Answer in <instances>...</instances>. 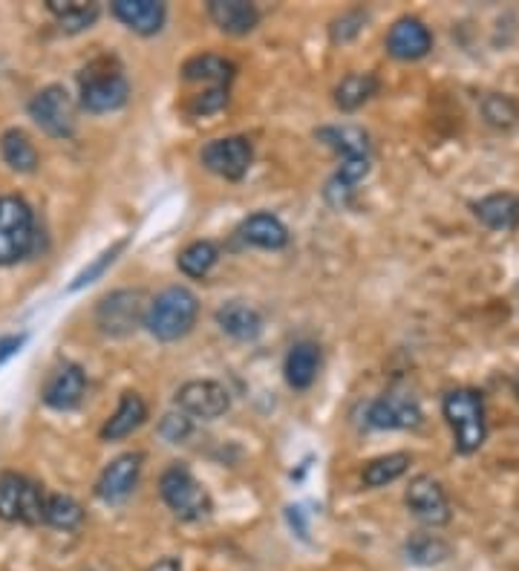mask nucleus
<instances>
[{"label":"nucleus","instance_id":"f257e3e1","mask_svg":"<svg viewBox=\"0 0 519 571\" xmlns=\"http://www.w3.org/2000/svg\"><path fill=\"white\" fill-rule=\"evenodd\" d=\"M315 139L341 156V168L327 186V200L332 205H346L355 193V186L369 174V136L360 127H320L315 130Z\"/></svg>","mask_w":519,"mask_h":571},{"label":"nucleus","instance_id":"f3484780","mask_svg":"<svg viewBox=\"0 0 519 571\" xmlns=\"http://www.w3.org/2000/svg\"><path fill=\"white\" fill-rule=\"evenodd\" d=\"M110 9L127 29H134L139 35L160 33L165 15H168L165 3H156V0H116Z\"/></svg>","mask_w":519,"mask_h":571},{"label":"nucleus","instance_id":"e433bc0d","mask_svg":"<svg viewBox=\"0 0 519 571\" xmlns=\"http://www.w3.org/2000/svg\"><path fill=\"white\" fill-rule=\"evenodd\" d=\"M26 335H7V338H0V364L7 361V358H12V355L24 346Z\"/></svg>","mask_w":519,"mask_h":571},{"label":"nucleus","instance_id":"20e7f679","mask_svg":"<svg viewBox=\"0 0 519 571\" xmlns=\"http://www.w3.org/2000/svg\"><path fill=\"white\" fill-rule=\"evenodd\" d=\"M78 90H81V104L90 113H110V110L125 107L127 96H130L127 78L118 67H110L107 59L92 61L78 76Z\"/></svg>","mask_w":519,"mask_h":571},{"label":"nucleus","instance_id":"b1692460","mask_svg":"<svg viewBox=\"0 0 519 571\" xmlns=\"http://www.w3.org/2000/svg\"><path fill=\"white\" fill-rule=\"evenodd\" d=\"M318 367H320V353L318 346L303 341V344H294L286 355V381L294 386V390H306L312 386V381L318 379Z\"/></svg>","mask_w":519,"mask_h":571},{"label":"nucleus","instance_id":"9d476101","mask_svg":"<svg viewBox=\"0 0 519 571\" xmlns=\"http://www.w3.org/2000/svg\"><path fill=\"white\" fill-rule=\"evenodd\" d=\"M254 148L245 136H226V139H214L202 148V165L223 179H243L252 168Z\"/></svg>","mask_w":519,"mask_h":571},{"label":"nucleus","instance_id":"2f4dec72","mask_svg":"<svg viewBox=\"0 0 519 571\" xmlns=\"http://www.w3.org/2000/svg\"><path fill=\"white\" fill-rule=\"evenodd\" d=\"M479 107H482V116H485L488 125L496 127V130H511L519 122V104L511 96L488 93Z\"/></svg>","mask_w":519,"mask_h":571},{"label":"nucleus","instance_id":"4be33fe9","mask_svg":"<svg viewBox=\"0 0 519 571\" xmlns=\"http://www.w3.org/2000/svg\"><path fill=\"white\" fill-rule=\"evenodd\" d=\"M240 240L254 245V249L277 252V249H283L289 243V228L277 217H271V214H252L240 226Z\"/></svg>","mask_w":519,"mask_h":571},{"label":"nucleus","instance_id":"72a5a7b5","mask_svg":"<svg viewBox=\"0 0 519 571\" xmlns=\"http://www.w3.org/2000/svg\"><path fill=\"white\" fill-rule=\"evenodd\" d=\"M160 436L170 445H179L185 439L191 436V419L185 413H168L165 419L160 421Z\"/></svg>","mask_w":519,"mask_h":571},{"label":"nucleus","instance_id":"cd10ccee","mask_svg":"<svg viewBox=\"0 0 519 571\" xmlns=\"http://www.w3.org/2000/svg\"><path fill=\"white\" fill-rule=\"evenodd\" d=\"M0 153L7 160L9 168L21 170V174H29L38 165V151L35 144L29 142V136L21 134V130H7L3 139H0Z\"/></svg>","mask_w":519,"mask_h":571},{"label":"nucleus","instance_id":"bb28decb","mask_svg":"<svg viewBox=\"0 0 519 571\" xmlns=\"http://www.w3.org/2000/svg\"><path fill=\"white\" fill-rule=\"evenodd\" d=\"M47 7L59 17L61 29H67V33H81L99 17V7L81 3V0H47Z\"/></svg>","mask_w":519,"mask_h":571},{"label":"nucleus","instance_id":"4468645a","mask_svg":"<svg viewBox=\"0 0 519 571\" xmlns=\"http://www.w3.org/2000/svg\"><path fill=\"white\" fill-rule=\"evenodd\" d=\"M433 50V35L419 17H398L387 33V52L398 61H419Z\"/></svg>","mask_w":519,"mask_h":571},{"label":"nucleus","instance_id":"6ab92c4d","mask_svg":"<svg viewBox=\"0 0 519 571\" xmlns=\"http://www.w3.org/2000/svg\"><path fill=\"white\" fill-rule=\"evenodd\" d=\"M208 15L228 35H249L260 24L257 7L245 0H211Z\"/></svg>","mask_w":519,"mask_h":571},{"label":"nucleus","instance_id":"412c9836","mask_svg":"<svg viewBox=\"0 0 519 571\" xmlns=\"http://www.w3.org/2000/svg\"><path fill=\"white\" fill-rule=\"evenodd\" d=\"M144 419H148V404L142 402V395L125 393L122 395V402H118L116 413H113L107 419V424L101 428V439L118 442V439L130 436L134 430L142 428Z\"/></svg>","mask_w":519,"mask_h":571},{"label":"nucleus","instance_id":"c756f323","mask_svg":"<svg viewBox=\"0 0 519 571\" xmlns=\"http://www.w3.org/2000/svg\"><path fill=\"white\" fill-rule=\"evenodd\" d=\"M404 551H407V560L416 566H439L451 557V546L442 537H433V534H416V537L407 540Z\"/></svg>","mask_w":519,"mask_h":571},{"label":"nucleus","instance_id":"dca6fc26","mask_svg":"<svg viewBox=\"0 0 519 571\" xmlns=\"http://www.w3.org/2000/svg\"><path fill=\"white\" fill-rule=\"evenodd\" d=\"M87 379L78 364H64L52 372L47 386H43V404L52 410H73L85 398Z\"/></svg>","mask_w":519,"mask_h":571},{"label":"nucleus","instance_id":"aec40b11","mask_svg":"<svg viewBox=\"0 0 519 571\" xmlns=\"http://www.w3.org/2000/svg\"><path fill=\"white\" fill-rule=\"evenodd\" d=\"M217 323L226 335L237 341H254L263 332V318L254 306L243 301H228L217 309Z\"/></svg>","mask_w":519,"mask_h":571},{"label":"nucleus","instance_id":"5701e85b","mask_svg":"<svg viewBox=\"0 0 519 571\" xmlns=\"http://www.w3.org/2000/svg\"><path fill=\"white\" fill-rule=\"evenodd\" d=\"M237 67L231 61H226L223 55H211V52H202V55H193L182 64V78L185 81H208L214 87H228L235 81Z\"/></svg>","mask_w":519,"mask_h":571},{"label":"nucleus","instance_id":"f03ea898","mask_svg":"<svg viewBox=\"0 0 519 571\" xmlns=\"http://www.w3.org/2000/svg\"><path fill=\"white\" fill-rule=\"evenodd\" d=\"M444 419L453 430V445L459 454H477L485 445L488 424H485V402L477 390L459 386L444 395Z\"/></svg>","mask_w":519,"mask_h":571},{"label":"nucleus","instance_id":"7ed1b4c3","mask_svg":"<svg viewBox=\"0 0 519 571\" xmlns=\"http://www.w3.org/2000/svg\"><path fill=\"white\" fill-rule=\"evenodd\" d=\"M197 315H200L197 294L185 286H168L151 301L144 327L151 329V335L160 341H179L191 332Z\"/></svg>","mask_w":519,"mask_h":571},{"label":"nucleus","instance_id":"c9c22d12","mask_svg":"<svg viewBox=\"0 0 519 571\" xmlns=\"http://www.w3.org/2000/svg\"><path fill=\"white\" fill-rule=\"evenodd\" d=\"M122 249H125V243H116V245H113V249H107V252L101 254L99 261L92 263L90 269H85V271H81V275H78L76 283L69 286V289H73V292H76V289H81V286L92 283V280L99 278V275H104V269H107V266H113V261H116L118 252H122Z\"/></svg>","mask_w":519,"mask_h":571},{"label":"nucleus","instance_id":"a211bd4d","mask_svg":"<svg viewBox=\"0 0 519 571\" xmlns=\"http://www.w3.org/2000/svg\"><path fill=\"white\" fill-rule=\"evenodd\" d=\"M473 214L482 226L494 231H514L519 228V193H491L485 200L473 202Z\"/></svg>","mask_w":519,"mask_h":571},{"label":"nucleus","instance_id":"9b49d317","mask_svg":"<svg viewBox=\"0 0 519 571\" xmlns=\"http://www.w3.org/2000/svg\"><path fill=\"white\" fill-rule=\"evenodd\" d=\"M404 503H407V508H410L416 520H421L425 525H433V529L447 525L453 517L444 487L439 485L433 477H428V473L410 479L407 494H404Z\"/></svg>","mask_w":519,"mask_h":571},{"label":"nucleus","instance_id":"f8f14e48","mask_svg":"<svg viewBox=\"0 0 519 571\" xmlns=\"http://www.w3.org/2000/svg\"><path fill=\"white\" fill-rule=\"evenodd\" d=\"M176 407L185 416H197V419H219L226 416L231 407L228 390L217 381H188L176 390Z\"/></svg>","mask_w":519,"mask_h":571},{"label":"nucleus","instance_id":"a878e982","mask_svg":"<svg viewBox=\"0 0 519 571\" xmlns=\"http://www.w3.org/2000/svg\"><path fill=\"white\" fill-rule=\"evenodd\" d=\"M217 261H219L217 245L211 243V240H197V243H191L188 249L179 252L176 266H179V271L188 275V278H205V275L217 266Z\"/></svg>","mask_w":519,"mask_h":571},{"label":"nucleus","instance_id":"4c0bfd02","mask_svg":"<svg viewBox=\"0 0 519 571\" xmlns=\"http://www.w3.org/2000/svg\"><path fill=\"white\" fill-rule=\"evenodd\" d=\"M148 571H182V563L176 560V557H165L160 563H153Z\"/></svg>","mask_w":519,"mask_h":571},{"label":"nucleus","instance_id":"0eeeda50","mask_svg":"<svg viewBox=\"0 0 519 571\" xmlns=\"http://www.w3.org/2000/svg\"><path fill=\"white\" fill-rule=\"evenodd\" d=\"M148 309H151V301L144 297V292L118 289V292L101 297L99 309H96V323L104 335L125 338L148 320Z\"/></svg>","mask_w":519,"mask_h":571},{"label":"nucleus","instance_id":"393cba45","mask_svg":"<svg viewBox=\"0 0 519 571\" xmlns=\"http://www.w3.org/2000/svg\"><path fill=\"white\" fill-rule=\"evenodd\" d=\"M378 93V78L369 73H352L341 85L336 87V104L346 113L358 110L360 104H367L372 96Z\"/></svg>","mask_w":519,"mask_h":571},{"label":"nucleus","instance_id":"c85d7f7f","mask_svg":"<svg viewBox=\"0 0 519 571\" xmlns=\"http://www.w3.org/2000/svg\"><path fill=\"white\" fill-rule=\"evenodd\" d=\"M410 468V456L407 454H387L378 456L364 468V485L367 487H384L390 482H395L398 477H404Z\"/></svg>","mask_w":519,"mask_h":571},{"label":"nucleus","instance_id":"2eb2a0df","mask_svg":"<svg viewBox=\"0 0 519 571\" xmlns=\"http://www.w3.org/2000/svg\"><path fill=\"white\" fill-rule=\"evenodd\" d=\"M139 471H142V454H122L104 468V473L99 477V485H96V494L104 503H122V499L134 494L136 482H139Z\"/></svg>","mask_w":519,"mask_h":571},{"label":"nucleus","instance_id":"f704fd0d","mask_svg":"<svg viewBox=\"0 0 519 571\" xmlns=\"http://www.w3.org/2000/svg\"><path fill=\"white\" fill-rule=\"evenodd\" d=\"M367 21V12H360V9H352V12H344V15L338 17L336 24H332V41L336 43H346L352 41L355 35L360 33V26Z\"/></svg>","mask_w":519,"mask_h":571},{"label":"nucleus","instance_id":"ddd939ff","mask_svg":"<svg viewBox=\"0 0 519 571\" xmlns=\"http://www.w3.org/2000/svg\"><path fill=\"white\" fill-rule=\"evenodd\" d=\"M367 419L378 430H410L421 424V407L407 393H384L369 404Z\"/></svg>","mask_w":519,"mask_h":571},{"label":"nucleus","instance_id":"39448f33","mask_svg":"<svg viewBox=\"0 0 519 571\" xmlns=\"http://www.w3.org/2000/svg\"><path fill=\"white\" fill-rule=\"evenodd\" d=\"M35 217L21 196H0V266H12L33 252Z\"/></svg>","mask_w":519,"mask_h":571},{"label":"nucleus","instance_id":"473e14b6","mask_svg":"<svg viewBox=\"0 0 519 571\" xmlns=\"http://www.w3.org/2000/svg\"><path fill=\"white\" fill-rule=\"evenodd\" d=\"M226 104L228 87H211V90L193 96V99L188 101V113H191V116H211V113H219Z\"/></svg>","mask_w":519,"mask_h":571},{"label":"nucleus","instance_id":"423d86ee","mask_svg":"<svg viewBox=\"0 0 519 571\" xmlns=\"http://www.w3.org/2000/svg\"><path fill=\"white\" fill-rule=\"evenodd\" d=\"M160 494L179 520L197 522L211 513L208 491L197 482V477L185 465H170L168 471L162 473Z\"/></svg>","mask_w":519,"mask_h":571},{"label":"nucleus","instance_id":"7c9ffc66","mask_svg":"<svg viewBox=\"0 0 519 571\" xmlns=\"http://www.w3.org/2000/svg\"><path fill=\"white\" fill-rule=\"evenodd\" d=\"M81 520H85V511H81V505H78L73 496H64V494L47 496V513H43V522H50L52 529L73 531L81 525Z\"/></svg>","mask_w":519,"mask_h":571},{"label":"nucleus","instance_id":"58836bf2","mask_svg":"<svg viewBox=\"0 0 519 571\" xmlns=\"http://www.w3.org/2000/svg\"><path fill=\"white\" fill-rule=\"evenodd\" d=\"M517 395H519V376H517Z\"/></svg>","mask_w":519,"mask_h":571},{"label":"nucleus","instance_id":"6e6552de","mask_svg":"<svg viewBox=\"0 0 519 571\" xmlns=\"http://www.w3.org/2000/svg\"><path fill=\"white\" fill-rule=\"evenodd\" d=\"M43 513H47V496L33 479L21 473L0 477V520L35 525L43 520Z\"/></svg>","mask_w":519,"mask_h":571},{"label":"nucleus","instance_id":"1a4fd4ad","mask_svg":"<svg viewBox=\"0 0 519 571\" xmlns=\"http://www.w3.org/2000/svg\"><path fill=\"white\" fill-rule=\"evenodd\" d=\"M29 116L43 134L55 136V139H67L76 130V104L59 85L43 87L41 93L29 101Z\"/></svg>","mask_w":519,"mask_h":571}]
</instances>
